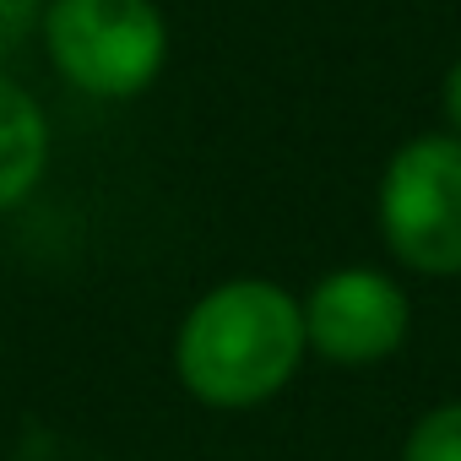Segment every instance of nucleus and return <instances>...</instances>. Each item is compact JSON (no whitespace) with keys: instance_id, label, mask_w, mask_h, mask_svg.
Returning a JSON list of instances; mask_svg holds the SVG:
<instances>
[{"instance_id":"obj_1","label":"nucleus","mask_w":461,"mask_h":461,"mask_svg":"<svg viewBox=\"0 0 461 461\" xmlns=\"http://www.w3.org/2000/svg\"><path fill=\"white\" fill-rule=\"evenodd\" d=\"M304 304L261 277H234L195 299L179 326L174 369L206 407L240 412L277 396L304 358Z\"/></svg>"},{"instance_id":"obj_2","label":"nucleus","mask_w":461,"mask_h":461,"mask_svg":"<svg viewBox=\"0 0 461 461\" xmlns=\"http://www.w3.org/2000/svg\"><path fill=\"white\" fill-rule=\"evenodd\" d=\"M55 71L93 98L141 93L168 55V28L152 0H55L44 12Z\"/></svg>"},{"instance_id":"obj_3","label":"nucleus","mask_w":461,"mask_h":461,"mask_svg":"<svg viewBox=\"0 0 461 461\" xmlns=\"http://www.w3.org/2000/svg\"><path fill=\"white\" fill-rule=\"evenodd\" d=\"M380 234L402 267L461 277V136H418L385 163Z\"/></svg>"},{"instance_id":"obj_4","label":"nucleus","mask_w":461,"mask_h":461,"mask_svg":"<svg viewBox=\"0 0 461 461\" xmlns=\"http://www.w3.org/2000/svg\"><path fill=\"white\" fill-rule=\"evenodd\" d=\"M407 294L369 267H348L315 283L304 299V342L331 364H380L407 337Z\"/></svg>"},{"instance_id":"obj_5","label":"nucleus","mask_w":461,"mask_h":461,"mask_svg":"<svg viewBox=\"0 0 461 461\" xmlns=\"http://www.w3.org/2000/svg\"><path fill=\"white\" fill-rule=\"evenodd\" d=\"M44 163H50L44 109L23 82L0 71V212L33 195V185L44 179Z\"/></svg>"},{"instance_id":"obj_6","label":"nucleus","mask_w":461,"mask_h":461,"mask_svg":"<svg viewBox=\"0 0 461 461\" xmlns=\"http://www.w3.org/2000/svg\"><path fill=\"white\" fill-rule=\"evenodd\" d=\"M402 461H461V402H439L407 434Z\"/></svg>"},{"instance_id":"obj_7","label":"nucleus","mask_w":461,"mask_h":461,"mask_svg":"<svg viewBox=\"0 0 461 461\" xmlns=\"http://www.w3.org/2000/svg\"><path fill=\"white\" fill-rule=\"evenodd\" d=\"M33 6H39V0H0V23H6V28H17V33H23V28L33 23ZM0 44H12V39L0 33Z\"/></svg>"},{"instance_id":"obj_8","label":"nucleus","mask_w":461,"mask_h":461,"mask_svg":"<svg viewBox=\"0 0 461 461\" xmlns=\"http://www.w3.org/2000/svg\"><path fill=\"white\" fill-rule=\"evenodd\" d=\"M445 120H450L456 136H461V60H456L450 77H445Z\"/></svg>"}]
</instances>
